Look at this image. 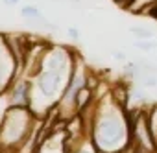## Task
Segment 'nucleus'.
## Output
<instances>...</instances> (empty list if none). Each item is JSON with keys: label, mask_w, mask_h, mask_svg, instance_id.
Segmentation results:
<instances>
[{"label": "nucleus", "mask_w": 157, "mask_h": 153, "mask_svg": "<svg viewBox=\"0 0 157 153\" xmlns=\"http://www.w3.org/2000/svg\"><path fill=\"white\" fill-rule=\"evenodd\" d=\"M146 116H148V124H150V129L153 133V138L157 140V103H153L148 111H146ZM157 144V142H155Z\"/></svg>", "instance_id": "obj_6"}, {"label": "nucleus", "mask_w": 157, "mask_h": 153, "mask_svg": "<svg viewBox=\"0 0 157 153\" xmlns=\"http://www.w3.org/2000/svg\"><path fill=\"white\" fill-rule=\"evenodd\" d=\"M39 122L43 118L30 107L8 105L0 118V153H21L22 146L35 136Z\"/></svg>", "instance_id": "obj_2"}, {"label": "nucleus", "mask_w": 157, "mask_h": 153, "mask_svg": "<svg viewBox=\"0 0 157 153\" xmlns=\"http://www.w3.org/2000/svg\"><path fill=\"white\" fill-rule=\"evenodd\" d=\"M157 2V0H135V2L131 4V8L128 9V11H131V13H137V15H140V13H144L148 8H151L153 4Z\"/></svg>", "instance_id": "obj_7"}, {"label": "nucleus", "mask_w": 157, "mask_h": 153, "mask_svg": "<svg viewBox=\"0 0 157 153\" xmlns=\"http://www.w3.org/2000/svg\"><path fill=\"white\" fill-rule=\"evenodd\" d=\"M113 2H115L117 6H120L122 9H129V8H131V4L135 2V0H113Z\"/></svg>", "instance_id": "obj_10"}, {"label": "nucleus", "mask_w": 157, "mask_h": 153, "mask_svg": "<svg viewBox=\"0 0 157 153\" xmlns=\"http://www.w3.org/2000/svg\"><path fill=\"white\" fill-rule=\"evenodd\" d=\"M111 57L113 59H117V61H128V57H126V54L124 52H120V50H115V52H111Z\"/></svg>", "instance_id": "obj_11"}, {"label": "nucleus", "mask_w": 157, "mask_h": 153, "mask_svg": "<svg viewBox=\"0 0 157 153\" xmlns=\"http://www.w3.org/2000/svg\"><path fill=\"white\" fill-rule=\"evenodd\" d=\"M72 2H76V4H80V2H82V0H72Z\"/></svg>", "instance_id": "obj_14"}, {"label": "nucleus", "mask_w": 157, "mask_h": 153, "mask_svg": "<svg viewBox=\"0 0 157 153\" xmlns=\"http://www.w3.org/2000/svg\"><path fill=\"white\" fill-rule=\"evenodd\" d=\"M68 135H70V151L68 153H100L96 149V146L93 144V140H91L87 120L76 133H72V129H68Z\"/></svg>", "instance_id": "obj_4"}, {"label": "nucleus", "mask_w": 157, "mask_h": 153, "mask_svg": "<svg viewBox=\"0 0 157 153\" xmlns=\"http://www.w3.org/2000/svg\"><path fill=\"white\" fill-rule=\"evenodd\" d=\"M67 35L70 39H80V32H78L76 28H67Z\"/></svg>", "instance_id": "obj_12"}, {"label": "nucleus", "mask_w": 157, "mask_h": 153, "mask_svg": "<svg viewBox=\"0 0 157 153\" xmlns=\"http://www.w3.org/2000/svg\"><path fill=\"white\" fill-rule=\"evenodd\" d=\"M52 2H63V0H52Z\"/></svg>", "instance_id": "obj_15"}, {"label": "nucleus", "mask_w": 157, "mask_h": 153, "mask_svg": "<svg viewBox=\"0 0 157 153\" xmlns=\"http://www.w3.org/2000/svg\"><path fill=\"white\" fill-rule=\"evenodd\" d=\"M21 61L11 46L8 35H0V98L6 96L10 87L19 78Z\"/></svg>", "instance_id": "obj_3"}, {"label": "nucleus", "mask_w": 157, "mask_h": 153, "mask_svg": "<svg viewBox=\"0 0 157 153\" xmlns=\"http://www.w3.org/2000/svg\"><path fill=\"white\" fill-rule=\"evenodd\" d=\"M129 33H131V35H135L137 39H151V37L155 35L151 30L142 28V26H131V28H129Z\"/></svg>", "instance_id": "obj_8"}, {"label": "nucleus", "mask_w": 157, "mask_h": 153, "mask_svg": "<svg viewBox=\"0 0 157 153\" xmlns=\"http://www.w3.org/2000/svg\"><path fill=\"white\" fill-rule=\"evenodd\" d=\"M133 46L139 48V50H144V52H151V50L157 48V43L155 41H148V39H140V41H135Z\"/></svg>", "instance_id": "obj_9"}, {"label": "nucleus", "mask_w": 157, "mask_h": 153, "mask_svg": "<svg viewBox=\"0 0 157 153\" xmlns=\"http://www.w3.org/2000/svg\"><path fill=\"white\" fill-rule=\"evenodd\" d=\"M19 13H21V17L22 19H26V21H39V22H43V26H46L48 30H57V26L56 24H52L44 15H43V11L37 8V6H22L21 9H19Z\"/></svg>", "instance_id": "obj_5"}, {"label": "nucleus", "mask_w": 157, "mask_h": 153, "mask_svg": "<svg viewBox=\"0 0 157 153\" xmlns=\"http://www.w3.org/2000/svg\"><path fill=\"white\" fill-rule=\"evenodd\" d=\"M2 2H4L6 6H19L21 0H2Z\"/></svg>", "instance_id": "obj_13"}, {"label": "nucleus", "mask_w": 157, "mask_h": 153, "mask_svg": "<svg viewBox=\"0 0 157 153\" xmlns=\"http://www.w3.org/2000/svg\"><path fill=\"white\" fill-rule=\"evenodd\" d=\"M89 107L93 113L87 118V125L96 149L100 153H128L131 147V114L128 105L109 91L104 98H94Z\"/></svg>", "instance_id": "obj_1"}]
</instances>
